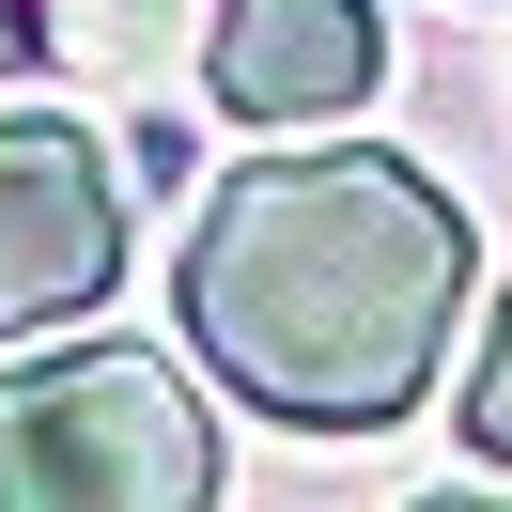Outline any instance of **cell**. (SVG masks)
Instances as JSON below:
<instances>
[{
	"mask_svg": "<svg viewBox=\"0 0 512 512\" xmlns=\"http://www.w3.org/2000/svg\"><path fill=\"white\" fill-rule=\"evenodd\" d=\"M32 16H47V47L94 63V78H156L171 32H187V0H32Z\"/></svg>",
	"mask_w": 512,
	"mask_h": 512,
	"instance_id": "cell-5",
	"label": "cell"
},
{
	"mask_svg": "<svg viewBox=\"0 0 512 512\" xmlns=\"http://www.w3.org/2000/svg\"><path fill=\"white\" fill-rule=\"evenodd\" d=\"M419 512H497V497H419Z\"/></svg>",
	"mask_w": 512,
	"mask_h": 512,
	"instance_id": "cell-8",
	"label": "cell"
},
{
	"mask_svg": "<svg viewBox=\"0 0 512 512\" xmlns=\"http://www.w3.org/2000/svg\"><path fill=\"white\" fill-rule=\"evenodd\" d=\"M125 280V187H109V140L63 109H0V342L16 326H63Z\"/></svg>",
	"mask_w": 512,
	"mask_h": 512,
	"instance_id": "cell-3",
	"label": "cell"
},
{
	"mask_svg": "<svg viewBox=\"0 0 512 512\" xmlns=\"http://www.w3.org/2000/svg\"><path fill=\"white\" fill-rule=\"evenodd\" d=\"M218 497V419L171 357L94 342L0 373V512H202Z\"/></svg>",
	"mask_w": 512,
	"mask_h": 512,
	"instance_id": "cell-2",
	"label": "cell"
},
{
	"mask_svg": "<svg viewBox=\"0 0 512 512\" xmlns=\"http://www.w3.org/2000/svg\"><path fill=\"white\" fill-rule=\"evenodd\" d=\"M218 109L233 125H326L388 78V32L373 0H218Z\"/></svg>",
	"mask_w": 512,
	"mask_h": 512,
	"instance_id": "cell-4",
	"label": "cell"
},
{
	"mask_svg": "<svg viewBox=\"0 0 512 512\" xmlns=\"http://www.w3.org/2000/svg\"><path fill=\"white\" fill-rule=\"evenodd\" d=\"M32 47H47V16H32V0H0V63H32Z\"/></svg>",
	"mask_w": 512,
	"mask_h": 512,
	"instance_id": "cell-7",
	"label": "cell"
},
{
	"mask_svg": "<svg viewBox=\"0 0 512 512\" xmlns=\"http://www.w3.org/2000/svg\"><path fill=\"white\" fill-rule=\"evenodd\" d=\"M466 311V218L404 156H264L187 233V342L264 419L373 435L435 388Z\"/></svg>",
	"mask_w": 512,
	"mask_h": 512,
	"instance_id": "cell-1",
	"label": "cell"
},
{
	"mask_svg": "<svg viewBox=\"0 0 512 512\" xmlns=\"http://www.w3.org/2000/svg\"><path fill=\"white\" fill-rule=\"evenodd\" d=\"M466 450H481V466H512V295H497V326H481V373H466Z\"/></svg>",
	"mask_w": 512,
	"mask_h": 512,
	"instance_id": "cell-6",
	"label": "cell"
}]
</instances>
